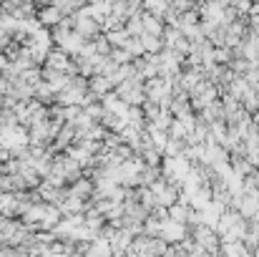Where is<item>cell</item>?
I'll list each match as a JSON object with an SVG mask.
<instances>
[{
  "mask_svg": "<svg viewBox=\"0 0 259 257\" xmlns=\"http://www.w3.org/2000/svg\"><path fill=\"white\" fill-rule=\"evenodd\" d=\"M214 230H217V235H219L222 242H242V235H244V230H247V219H244L237 209L227 207V209L222 212V217L217 219Z\"/></svg>",
  "mask_w": 259,
  "mask_h": 257,
  "instance_id": "obj_1",
  "label": "cell"
},
{
  "mask_svg": "<svg viewBox=\"0 0 259 257\" xmlns=\"http://www.w3.org/2000/svg\"><path fill=\"white\" fill-rule=\"evenodd\" d=\"M189 237H191L204 252L217 257L222 240H219V235H217V230H214L211 225H194V227H189Z\"/></svg>",
  "mask_w": 259,
  "mask_h": 257,
  "instance_id": "obj_2",
  "label": "cell"
},
{
  "mask_svg": "<svg viewBox=\"0 0 259 257\" xmlns=\"http://www.w3.org/2000/svg\"><path fill=\"white\" fill-rule=\"evenodd\" d=\"M159 237H161L166 245H176V242H181V240L189 237V227H186V225H179V222H174V219H164V222H161V230H159Z\"/></svg>",
  "mask_w": 259,
  "mask_h": 257,
  "instance_id": "obj_3",
  "label": "cell"
},
{
  "mask_svg": "<svg viewBox=\"0 0 259 257\" xmlns=\"http://www.w3.org/2000/svg\"><path fill=\"white\" fill-rule=\"evenodd\" d=\"M121 96H123L128 103H134V101L139 103V101H144V96H146V93H144V88H141L139 84H123V88H121Z\"/></svg>",
  "mask_w": 259,
  "mask_h": 257,
  "instance_id": "obj_4",
  "label": "cell"
},
{
  "mask_svg": "<svg viewBox=\"0 0 259 257\" xmlns=\"http://www.w3.org/2000/svg\"><path fill=\"white\" fill-rule=\"evenodd\" d=\"M40 20H43L46 25H53V23L61 20V10H58L56 5H51V8H46V10L40 13Z\"/></svg>",
  "mask_w": 259,
  "mask_h": 257,
  "instance_id": "obj_5",
  "label": "cell"
},
{
  "mask_svg": "<svg viewBox=\"0 0 259 257\" xmlns=\"http://www.w3.org/2000/svg\"><path fill=\"white\" fill-rule=\"evenodd\" d=\"M78 33H83V35L96 33V23H91V20H81V23H78Z\"/></svg>",
  "mask_w": 259,
  "mask_h": 257,
  "instance_id": "obj_6",
  "label": "cell"
},
{
  "mask_svg": "<svg viewBox=\"0 0 259 257\" xmlns=\"http://www.w3.org/2000/svg\"><path fill=\"white\" fill-rule=\"evenodd\" d=\"M196 257H214V255H209V252H199Z\"/></svg>",
  "mask_w": 259,
  "mask_h": 257,
  "instance_id": "obj_7",
  "label": "cell"
},
{
  "mask_svg": "<svg viewBox=\"0 0 259 257\" xmlns=\"http://www.w3.org/2000/svg\"><path fill=\"white\" fill-rule=\"evenodd\" d=\"M252 255H254V257H259V247H257V250H254V252H252Z\"/></svg>",
  "mask_w": 259,
  "mask_h": 257,
  "instance_id": "obj_8",
  "label": "cell"
},
{
  "mask_svg": "<svg viewBox=\"0 0 259 257\" xmlns=\"http://www.w3.org/2000/svg\"><path fill=\"white\" fill-rule=\"evenodd\" d=\"M257 174H259V167H257Z\"/></svg>",
  "mask_w": 259,
  "mask_h": 257,
  "instance_id": "obj_9",
  "label": "cell"
}]
</instances>
